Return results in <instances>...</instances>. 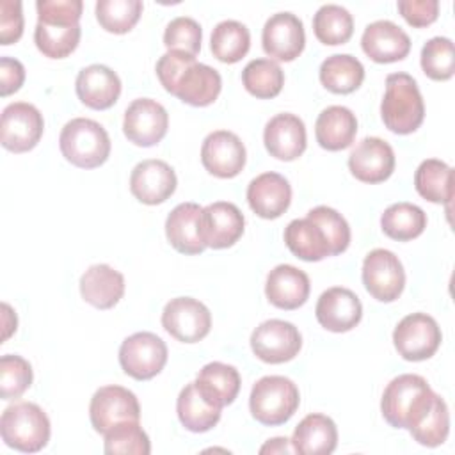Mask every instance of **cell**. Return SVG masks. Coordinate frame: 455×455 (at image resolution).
Here are the masks:
<instances>
[{"label":"cell","mask_w":455,"mask_h":455,"mask_svg":"<svg viewBox=\"0 0 455 455\" xmlns=\"http://www.w3.org/2000/svg\"><path fill=\"white\" fill-rule=\"evenodd\" d=\"M363 52L379 64L402 60L411 52V39L403 28L389 20H377L366 25L361 37Z\"/></svg>","instance_id":"obj_20"},{"label":"cell","mask_w":455,"mask_h":455,"mask_svg":"<svg viewBox=\"0 0 455 455\" xmlns=\"http://www.w3.org/2000/svg\"><path fill=\"white\" fill-rule=\"evenodd\" d=\"M306 217L315 220L323 229L331 247V256H336L347 251L350 243V228L341 213H338L334 208H329V206H315L307 212Z\"/></svg>","instance_id":"obj_45"},{"label":"cell","mask_w":455,"mask_h":455,"mask_svg":"<svg viewBox=\"0 0 455 455\" xmlns=\"http://www.w3.org/2000/svg\"><path fill=\"white\" fill-rule=\"evenodd\" d=\"M247 203L261 219L281 217L291 203V187L277 172H263L251 180L247 187Z\"/></svg>","instance_id":"obj_23"},{"label":"cell","mask_w":455,"mask_h":455,"mask_svg":"<svg viewBox=\"0 0 455 455\" xmlns=\"http://www.w3.org/2000/svg\"><path fill=\"white\" fill-rule=\"evenodd\" d=\"M222 89V78L217 69L208 64H190L176 82L172 96L192 107L212 105Z\"/></svg>","instance_id":"obj_29"},{"label":"cell","mask_w":455,"mask_h":455,"mask_svg":"<svg viewBox=\"0 0 455 455\" xmlns=\"http://www.w3.org/2000/svg\"><path fill=\"white\" fill-rule=\"evenodd\" d=\"M50 432L46 412L32 402H18L2 412L0 434L9 448L36 453L48 444Z\"/></svg>","instance_id":"obj_4"},{"label":"cell","mask_w":455,"mask_h":455,"mask_svg":"<svg viewBox=\"0 0 455 455\" xmlns=\"http://www.w3.org/2000/svg\"><path fill=\"white\" fill-rule=\"evenodd\" d=\"M142 9L140 0H98L96 18L107 32L126 34L139 21Z\"/></svg>","instance_id":"obj_41"},{"label":"cell","mask_w":455,"mask_h":455,"mask_svg":"<svg viewBox=\"0 0 455 455\" xmlns=\"http://www.w3.org/2000/svg\"><path fill=\"white\" fill-rule=\"evenodd\" d=\"M290 443L299 455H329L338 444L336 423L320 412L307 414L295 427Z\"/></svg>","instance_id":"obj_28"},{"label":"cell","mask_w":455,"mask_h":455,"mask_svg":"<svg viewBox=\"0 0 455 455\" xmlns=\"http://www.w3.org/2000/svg\"><path fill=\"white\" fill-rule=\"evenodd\" d=\"M169 128V114L151 98L133 100L124 110L123 132L135 146L149 148L158 144Z\"/></svg>","instance_id":"obj_13"},{"label":"cell","mask_w":455,"mask_h":455,"mask_svg":"<svg viewBox=\"0 0 455 455\" xmlns=\"http://www.w3.org/2000/svg\"><path fill=\"white\" fill-rule=\"evenodd\" d=\"M309 277L304 270L293 265L274 267L265 283V295L268 302L279 309H297L309 297Z\"/></svg>","instance_id":"obj_24"},{"label":"cell","mask_w":455,"mask_h":455,"mask_svg":"<svg viewBox=\"0 0 455 455\" xmlns=\"http://www.w3.org/2000/svg\"><path fill=\"white\" fill-rule=\"evenodd\" d=\"M395 151L379 137H366L348 155V169L363 183L386 181L395 171Z\"/></svg>","instance_id":"obj_17"},{"label":"cell","mask_w":455,"mask_h":455,"mask_svg":"<svg viewBox=\"0 0 455 455\" xmlns=\"http://www.w3.org/2000/svg\"><path fill=\"white\" fill-rule=\"evenodd\" d=\"M414 187L423 199L450 206L453 197V169L443 160L427 158L414 172Z\"/></svg>","instance_id":"obj_32"},{"label":"cell","mask_w":455,"mask_h":455,"mask_svg":"<svg viewBox=\"0 0 455 455\" xmlns=\"http://www.w3.org/2000/svg\"><path fill=\"white\" fill-rule=\"evenodd\" d=\"M293 448H291V443L290 439L286 437H274V439H268L261 448H259V453H291Z\"/></svg>","instance_id":"obj_52"},{"label":"cell","mask_w":455,"mask_h":455,"mask_svg":"<svg viewBox=\"0 0 455 455\" xmlns=\"http://www.w3.org/2000/svg\"><path fill=\"white\" fill-rule=\"evenodd\" d=\"M315 315L323 329L331 332H347L361 322L363 306L352 290L332 286L318 297Z\"/></svg>","instance_id":"obj_19"},{"label":"cell","mask_w":455,"mask_h":455,"mask_svg":"<svg viewBox=\"0 0 455 455\" xmlns=\"http://www.w3.org/2000/svg\"><path fill=\"white\" fill-rule=\"evenodd\" d=\"M32 366L21 355L5 354L0 357V396L2 400L20 398L32 384Z\"/></svg>","instance_id":"obj_44"},{"label":"cell","mask_w":455,"mask_h":455,"mask_svg":"<svg viewBox=\"0 0 455 455\" xmlns=\"http://www.w3.org/2000/svg\"><path fill=\"white\" fill-rule=\"evenodd\" d=\"M261 44L265 53L275 60H295L306 44V34L300 18L291 12L272 14L265 21Z\"/></svg>","instance_id":"obj_15"},{"label":"cell","mask_w":455,"mask_h":455,"mask_svg":"<svg viewBox=\"0 0 455 455\" xmlns=\"http://www.w3.org/2000/svg\"><path fill=\"white\" fill-rule=\"evenodd\" d=\"M178 180L174 169L156 158L139 162L130 176V190L133 197L144 204H160L176 190Z\"/></svg>","instance_id":"obj_16"},{"label":"cell","mask_w":455,"mask_h":455,"mask_svg":"<svg viewBox=\"0 0 455 455\" xmlns=\"http://www.w3.org/2000/svg\"><path fill=\"white\" fill-rule=\"evenodd\" d=\"M176 412L181 425L196 434L212 430L220 419V409L208 403L201 393L197 391L196 384H187L176 400Z\"/></svg>","instance_id":"obj_34"},{"label":"cell","mask_w":455,"mask_h":455,"mask_svg":"<svg viewBox=\"0 0 455 455\" xmlns=\"http://www.w3.org/2000/svg\"><path fill=\"white\" fill-rule=\"evenodd\" d=\"M105 453L108 455H148L151 443L139 421H126L110 428L105 435Z\"/></svg>","instance_id":"obj_43"},{"label":"cell","mask_w":455,"mask_h":455,"mask_svg":"<svg viewBox=\"0 0 455 455\" xmlns=\"http://www.w3.org/2000/svg\"><path fill=\"white\" fill-rule=\"evenodd\" d=\"M435 391L416 373L395 377L384 389L380 411L384 419L395 428H411L430 407Z\"/></svg>","instance_id":"obj_1"},{"label":"cell","mask_w":455,"mask_h":455,"mask_svg":"<svg viewBox=\"0 0 455 455\" xmlns=\"http://www.w3.org/2000/svg\"><path fill=\"white\" fill-rule=\"evenodd\" d=\"M164 329L181 343H197L208 336L212 329L210 309L197 299H171L162 311Z\"/></svg>","instance_id":"obj_11"},{"label":"cell","mask_w":455,"mask_h":455,"mask_svg":"<svg viewBox=\"0 0 455 455\" xmlns=\"http://www.w3.org/2000/svg\"><path fill=\"white\" fill-rule=\"evenodd\" d=\"M247 153L240 137L228 130H217L206 135L201 146L203 167L217 178H235L245 167Z\"/></svg>","instance_id":"obj_14"},{"label":"cell","mask_w":455,"mask_h":455,"mask_svg":"<svg viewBox=\"0 0 455 455\" xmlns=\"http://www.w3.org/2000/svg\"><path fill=\"white\" fill-rule=\"evenodd\" d=\"M245 219L240 208L228 201H217L201 212V233L206 247L226 249L243 235Z\"/></svg>","instance_id":"obj_18"},{"label":"cell","mask_w":455,"mask_h":455,"mask_svg":"<svg viewBox=\"0 0 455 455\" xmlns=\"http://www.w3.org/2000/svg\"><path fill=\"white\" fill-rule=\"evenodd\" d=\"M380 116L387 130L398 135L416 132L425 117V103L416 80L407 73H391L386 78V92Z\"/></svg>","instance_id":"obj_2"},{"label":"cell","mask_w":455,"mask_h":455,"mask_svg":"<svg viewBox=\"0 0 455 455\" xmlns=\"http://www.w3.org/2000/svg\"><path fill=\"white\" fill-rule=\"evenodd\" d=\"M242 84L259 100L275 98L284 85V73L272 59H254L242 71Z\"/></svg>","instance_id":"obj_39"},{"label":"cell","mask_w":455,"mask_h":455,"mask_svg":"<svg viewBox=\"0 0 455 455\" xmlns=\"http://www.w3.org/2000/svg\"><path fill=\"white\" fill-rule=\"evenodd\" d=\"M357 133L355 114L341 105L323 108L315 123L316 142L327 151L347 149Z\"/></svg>","instance_id":"obj_30"},{"label":"cell","mask_w":455,"mask_h":455,"mask_svg":"<svg viewBox=\"0 0 455 455\" xmlns=\"http://www.w3.org/2000/svg\"><path fill=\"white\" fill-rule=\"evenodd\" d=\"M2 307H4V318L7 320V318H16V315L12 313V309H11V306L9 304H2ZM16 323H18V320H12V323H9V322H5V332H4V339H7L9 336H11V332L12 331H16Z\"/></svg>","instance_id":"obj_53"},{"label":"cell","mask_w":455,"mask_h":455,"mask_svg":"<svg viewBox=\"0 0 455 455\" xmlns=\"http://www.w3.org/2000/svg\"><path fill=\"white\" fill-rule=\"evenodd\" d=\"M78 100L94 110L110 108L121 94V80L116 71L103 64H91L80 69L75 82Z\"/></svg>","instance_id":"obj_22"},{"label":"cell","mask_w":455,"mask_h":455,"mask_svg":"<svg viewBox=\"0 0 455 455\" xmlns=\"http://www.w3.org/2000/svg\"><path fill=\"white\" fill-rule=\"evenodd\" d=\"M363 284L380 302L396 300L405 286V272L398 256L387 249H373L363 261Z\"/></svg>","instance_id":"obj_9"},{"label":"cell","mask_w":455,"mask_h":455,"mask_svg":"<svg viewBox=\"0 0 455 455\" xmlns=\"http://www.w3.org/2000/svg\"><path fill=\"white\" fill-rule=\"evenodd\" d=\"M59 148L62 156L73 165L94 169L107 162L110 155V137L98 121L75 117L64 124Z\"/></svg>","instance_id":"obj_3"},{"label":"cell","mask_w":455,"mask_h":455,"mask_svg":"<svg viewBox=\"0 0 455 455\" xmlns=\"http://www.w3.org/2000/svg\"><path fill=\"white\" fill-rule=\"evenodd\" d=\"M414 441H418L423 446L435 448L443 444L450 432V412L446 402L441 398V395H434V400L430 407L425 411V414L409 428Z\"/></svg>","instance_id":"obj_40"},{"label":"cell","mask_w":455,"mask_h":455,"mask_svg":"<svg viewBox=\"0 0 455 455\" xmlns=\"http://www.w3.org/2000/svg\"><path fill=\"white\" fill-rule=\"evenodd\" d=\"M284 243L304 261H320L331 256V247L323 229L309 217L295 219L284 228Z\"/></svg>","instance_id":"obj_31"},{"label":"cell","mask_w":455,"mask_h":455,"mask_svg":"<svg viewBox=\"0 0 455 455\" xmlns=\"http://www.w3.org/2000/svg\"><path fill=\"white\" fill-rule=\"evenodd\" d=\"M380 228L386 236L407 242L418 238L427 228V213L412 203H395L380 217Z\"/></svg>","instance_id":"obj_36"},{"label":"cell","mask_w":455,"mask_h":455,"mask_svg":"<svg viewBox=\"0 0 455 455\" xmlns=\"http://www.w3.org/2000/svg\"><path fill=\"white\" fill-rule=\"evenodd\" d=\"M421 69L432 80H450L455 73L453 43L448 37H432L421 48Z\"/></svg>","instance_id":"obj_42"},{"label":"cell","mask_w":455,"mask_h":455,"mask_svg":"<svg viewBox=\"0 0 455 455\" xmlns=\"http://www.w3.org/2000/svg\"><path fill=\"white\" fill-rule=\"evenodd\" d=\"M441 339V327L427 313L403 316L393 331L395 348L405 361L430 359L437 352Z\"/></svg>","instance_id":"obj_7"},{"label":"cell","mask_w":455,"mask_h":455,"mask_svg":"<svg viewBox=\"0 0 455 455\" xmlns=\"http://www.w3.org/2000/svg\"><path fill=\"white\" fill-rule=\"evenodd\" d=\"M313 30L323 44H345L354 34V18L345 7L325 4L313 16Z\"/></svg>","instance_id":"obj_38"},{"label":"cell","mask_w":455,"mask_h":455,"mask_svg":"<svg viewBox=\"0 0 455 455\" xmlns=\"http://www.w3.org/2000/svg\"><path fill=\"white\" fill-rule=\"evenodd\" d=\"M167 363V345L153 332L142 331L128 336L119 347V364L135 380H149Z\"/></svg>","instance_id":"obj_6"},{"label":"cell","mask_w":455,"mask_h":455,"mask_svg":"<svg viewBox=\"0 0 455 455\" xmlns=\"http://www.w3.org/2000/svg\"><path fill=\"white\" fill-rule=\"evenodd\" d=\"M196 62V57L185 52H178V50H167L156 62V76L160 80V84L164 85V89L172 94L178 78L181 76V73Z\"/></svg>","instance_id":"obj_47"},{"label":"cell","mask_w":455,"mask_h":455,"mask_svg":"<svg viewBox=\"0 0 455 455\" xmlns=\"http://www.w3.org/2000/svg\"><path fill=\"white\" fill-rule=\"evenodd\" d=\"M78 23L62 21H41L37 20L34 30V41L37 50L48 59H64L75 52L80 41Z\"/></svg>","instance_id":"obj_35"},{"label":"cell","mask_w":455,"mask_h":455,"mask_svg":"<svg viewBox=\"0 0 455 455\" xmlns=\"http://www.w3.org/2000/svg\"><path fill=\"white\" fill-rule=\"evenodd\" d=\"M300 347L302 336L299 329L279 318L261 322L251 334V348L254 355L268 364L291 361Z\"/></svg>","instance_id":"obj_12"},{"label":"cell","mask_w":455,"mask_h":455,"mask_svg":"<svg viewBox=\"0 0 455 455\" xmlns=\"http://www.w3.org/2000/svg\"><path fill=\"white\" fill-rule=\"evenodd\" d=\"M396 7L403 20L416 28L432 25L439 16L437 0H400Z\"/></svg>","instance_id":"obj_50"},{"label":"cell","mask_w":455,"mask_h":455,"mask_svg":"<svg viewBox=\"0 0 455 455\" xmlns=\"http://www.w3.org/2000/svg\"><path fill=\"white\" fill-rule=\"evenodd\" d=\"M201 212L197 203H181L167 215L165 235L181 254H201L206 249L201 233Z\"/></svg>","instance_id":"obj_25"},{"label":"cell","mask_w":455,"mask_h":455,"mask_svg":"<svg viewBox=\"0 0 455 455\" xmlns=\"http://www.w3.org/2000/svg\"><path fill=\"white\" fill-rule=\"evenodd\" d=\"M318 75L327 91L334 94H350L361 87L364 68L350 53H334L322 62Z\"/></svg>","instance_id":"obj_33"},{"label":"cell","mask_w":455,"mask_h":455,"mask_svg":"<svg viewBox=\"0 0 455 455\" xmlns=\"http://www.w3.org/2000/svg\"><path fill=\"white\" fill-rule=\"evenodd\" d=\"M300 395L293 380L283 375L261 377L251 389L249 409L252 418L267 427L286 423L299 409Z\"/></svg>","instance_id":"obj_5"},{"label":"cell","mask_w":455,"mask_h":455,"mask_svg":"<svg viewBox=\"0 0 455 455\" xmlns=\"http://www.w3.org/2000/svg\"><path fill=\"white\" fill-rule=\"evenodd\" d=\"M44 130L43 114L25 101H14L2 110L0 140L7 151L25 153L37 146Z\"/></svg>","instance_id":"obj_10"},{"label":"cell","mask_w":455,"mask_h":455,"mask_svg":"<svg viewBox=\"0 0 455 455\" xmlns=\"http://www.w3.org/2000/svg\"><path fill=\"white\" fill-rule=\"evenodd\" d=\"M210 48L215 59L224 64L242 60L251 48L249 28L236 20H224L215 25L210 39Z\"/></svg>","instance_id":"obj_37"},{"label":"cell","mask_w":455,"mask_h":455,"mask_svg":"<svg viewBox=\"0 0 455 455\" xmlns=\"http://www.w3.org/2000/svg\"><path fill=\"white\" fill-rule=\"evenodd\" d=\"M23 34V11L20 0L0 2V43L4 46L16 43Z\"/></svg>","instance_id":"obj_49"},{"label":"cell","mask_w":455,"mask_h":455,"mask_svg":"<svg viewBox=\"0 0 455 455\" xmlns=\"http://www.w3.org/2000/svg\"><path fill=\"white\" fill-rule=\"evenodd\" d=\"M89 418L92 428L105 435L116 425L140 419V405L137 396L123 386L100 387L89 405Z\"/></svg>","instance_id":"obj_8"},{"label":"cell","mask_w":455,"mask_h":455,"mask_svg":"<svg viewBox=\"0 0 455 455\" xmlns=\"http://www.w3.org/2000/svg\"><path fill=\"white\" fill-rule=\"evenodd\" d=\"M194 384L208 403L222 409L238 396L242 379L235 366L213 361L199 370Z\"/></svg>","instance_id":"obj_27"},{"label":"cell","mask_w":455,"mask_h":455,"mask_svg":"<svg viewBox=\"0 0 455 455\" xmlns=\"http://www.w3.org/2000/svg\"><path fill=\"white\" fill-rule=\"evenodd\" d=\"M23 82H25L23 64L16 59L2 57L0 59V94L9 96L20 91Z\"/></svg>","instance_id":"obj_51"},{"label":"cell","mask_w":455,"mask_h":455,"mask_svg":"<svg viewBox=\"0 0 455 455\" xmlns=\"http://www.w3.org/2000/svg\"><path fill=\"white\" fill-rule=\"evenodd\" d=\"M263 142L270 156L291 162L306 151V126L295 114H277L265 124Z\"/></svg>","instance_id":"obj_21"},{"label":"cell","mask_w":455,"mask_h":455,"mask_svg":"<svg viewBox=\"0 0 455 455\" xmlns=\"http://www.w3.org/2000/svg\"><path fill=\"white\" fill-rule=\"evenodd\" d=\"M37 20L78 23L82 16V0H37Z\"/></svg>","instance_id":"obj_48"},{"label":"cell","mask_w":455,"mask_h":455,"mask_svg":"<svg viewBox=\"0 0 455 455\" xmlns=\"http://www.w3.org/2000/svg\"><path fill=\"white\" fill-rule=\"evenodd\" d=\"M201 25L188 16H178L171 20L164 32V44L167 50H178L190 55H197L201 50Z\"/></svg>","instance_id":"obj_46"},{"label":"cell","mask_w":455,"mask_h":455,"mask_svg":"<svg viewBox=\"0 0 455 455\" xmlns=\"http://www.w3.org/2000/svg\"><path fill=\"white\" fill-rule=\"evenodd\" d=\"M80 295L98 309H110L124 295V277L110 265H92L80 277Z\"/></svg>","instance_id":"obj_26"}]
</instances>
